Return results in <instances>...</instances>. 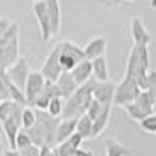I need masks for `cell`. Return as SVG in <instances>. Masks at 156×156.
<instances>
[{"label": "cell", "mask_w": 156, "mask_h": 156, "mask_svg": "<svg viewBox=\"0 0 156 156\" xmlns=\"http://www.w3.org/2000/svg\"><path fill=\"white\" fill-rule=\"evenodd\" d=\"M20 58V23L12 21L7 34L0 39V67L9 70Z\"/></svg>", "instance_id": "1"}, {"label": "cell", "mask_w": 156, "mask_h": 156, "mask_svg": "<svg viewBox=\"0 0 156 156\" xmlns=\"http://www.w3.org/2000/svg\"><path fill=\"white\" fill-rule=\"evenodd\" d=\"M91 102H93V81H90L88 84L79 86L77 91L65 102L62 118L63 119H79L81 116L86 114Z\"/></svg>", "instance_id": "2"}, {"label": "cell", "mask_w": 156, "mask_h": 156, "mask_svg": "<svg viewBox=\"0 0 156 156\" xmlns=\"http://www.w3.org/2000/svg\"><path fill=\"white\" fill-rule=\"evenodd\" d=\"M86 60L84 49L79 48L77 44L70 42V41H63L62 42V55H60V67L63 72H72L79 63H83Z\"/></svg>", "instance_id": "3"}, {"label": "cell", "mask_w": 156, "mask_h": 156, "mask_svg": "<svg viewBox=\"0 0 156 156\" xmlns=\"http://www.w3.org/2000/svg\"><path fill=\"white\" fill-rule=\"evenodd\" d=\"M140 88L137 86L135 79H128V77H123L119 84L116 86V95H114V105L118 107H125L133 104L137 97L140 95Z\"/></svg>", "instance_id": "4"}, {"label": "cell", "mask_w": 156, "mask_h": 156, "mask_svg": "<svg viewBox=\"0 0 156 156\" xmlns=\"http://www.w3.org/2000/svg\"><path fill=\"white\" fill-rule=\"evenodd\" d=\"M60 55H62V42H58L49 51V55H48L46 62L42 63V69H41V74L44 76V79L48 83H53V84H56L60 76L63 74L62 67H60Z\"/></svg>", "instance_id": "5"}, {"label": "cell", "mask_w": 156, "mask_h": 156, "mask_svg": "<svg viewBox=\"0 0 156 156\" xmlns=\"http://www.w3.org/2000/svg\"><path fill=\"white\" fill-rule=\"evenodd\" d=\"M32 11L39 25V32L44 42H49L53 39L51 34V23H49V12H48V0H37L32 4Z\"/></svg>", "instance_id": "6"}, {"label": "cell", "mask_w": 156, "mask_h": 156, "mask_svg": "<svg viewBox=\"0 0 156 156\" xmlns=\"http://www.w3.org/2000/svg\"><path fill=\"white\" fill-rule=\"evenodd\" d=\"M30 74H32V70H30L28 62L21 56L7 70V77H9V81H11L12 84H16L21 91H25V88H27V81H28Z\"/></svg>", "instance_id": "7"}, {"label": "cell", "mask_w": 156, "mask_h": 156, "mask_svg": "<svg viewBox=\"0 0 156 156\" xmlns=\"http://www.w3.org/2000/svg\"><path fill=\"white\" fill-rule=\"evenodd\" d=\"M116 83L107 81V83H97L93 79V98L104 107L114 105V95H116Z\"/></svg>", "instance_id": "8"}, {"label": "cell", "mask_w": 156, "mask_h": 156, "mask_svg": "<svg viewBox=\"0 0 156 156\" xmlns=\"http://www.w3.org/2000/svg\"><path fill=\"white\" fill-rule=\"evenodd\" d=\"M48 81L44 79V76L41 72H32L28 81H27V88H25V97L28 102V107L35 104V100L42 95V91L46 90Z\"/></svg>", "instance_id": "9"}, {"label": "cell", "mask_w": 156, "mask_h": 156, "mask_svg": "<svg viewBox=\"0 0 156 156\" xmlns=\"http://www.w3.org/2000/svg\"><path fill=\"white\" fill-rule=\"evenodd\" d=\"M130 34H132V39H133V46H147L151 42V34L147 32L146 25L140 18L133 16L132 21H130Z\"/></svg>", "instance_id": "10"}, {"label": "cell", "mask_w": 156, "mask_h": 156, "mask_svg": "<svg viewBox=\"0 0 156 156\" xmlns=\"http://www.w3.org/2000/svg\"><path fill=\"white\" fill-rule=\"evenodd\" d=\"M105 49H107V41H105V37L97 35V37H93L91 41H90V42L84 46V56H86V60L93 62V60H97V58L104 56Z\"/></svg>", "instance_id": "11"}, {"label": "cell", "mask_w": 156, "mask_h": 156, "mask_svg": "<svg viewBox=\"0 0 156 156\" xmlns=\"http://www.w3.org/2000/svg\"><path fill=\"white\" fill-rule=\"evenodd\" d=\"M56 86H58V91H60V97L65 100H69L79 90V84L76 83V79H74V76L70 72H63L60 76V79H58Z\"/></svg>", "instance_id": "12"}, {"label": "cell", "mask_w": 156, "mask_h": 156, "mask_svg": "<svg viewBox=\"0 0 156 156\" xmlns=\"http://www.w3.org/2000/svg\"><path fill=\"white\" fill-rule=\"evenodd\" d=\"M48 12H49L51 34L53 37H56L62 30V7L58 0H48Z\"/></svg>", "instance_id": "13"}, {"label": "cell", "mask_w": 156, "mask_h": 156, "mask_svg": "<svg viewBox=\"0 0 156 156\" xmlns=\"http://www.w3.org/2000/svg\"><path fill=\"white\" fill-rule=\"evenodd\" d=\"M77 132V119H62L56 130V146L63 144Z\"/></svg>", "instance_id": "14"}, {"label": "cell", "mask_w": 156, "mask_h": 156, "mask_svg": "<svg viewBox=\"0 0 156 156\" xmlns=\"http://www.w3.org/2000/svg\"><path fill=\"white\" fill-rule=\"evenodd\" d=\"M72 76H74V79H76V83H77L79 86H84L90 83V79H91L93 76V65L90 60H84L83 63H79L74 70L70 72Z\"/></svg>", "instance_id": "15"}, {"label": "cell", "mask_w": 156, "mask_h": 156, "mask_svg": "<svg viewBox=\"0 0 156 156\" xmlns=\"http://www.w3.org/2000/svg\"><path fill=\"white\" fill-rule=\"evenodd\" d=\"M2 126H4V132H5V137H7L11 151H16V139H18V133L21 132V126H20L12 118H9L7 121H4Z\"/></svg>", "instance_id": "16"}, {"label": "cell", "mask_w": 156, "mask_h": 156, "mask_svg": "<svg viewBox=\"0 0 156 156\" xmlns=\"http://www.w3.org/2000/svg\"><path fill=\"white\" fill-rule=\"evenodd\" d=\"M93 65V77L97 83H107L109 81V69H107V58L100 56L91 62Z\"/></svg>", "instance_id": "17"}, {"label": "cell", "mask_w": 156, "mask_h": 156, "mask_svg": "<svg viewBox=\"0 0 156 156\" xmlns=\"http://www.w3.org/2000/svg\"><path fill=\"white\" fill-rule=\"evenodd\" d=\"M111 109L112 107H104L102 112L97 119L93 121V139H97L105 132L107 125H109V119H111Z\"/></svg>", "instance_id": "18"}, {"label": "cell", "mask_w": 156, "mask_h": 156, "mask_svg": "<svg viewBox=\"0 0 156 156\" xmlns=\"http://www.w3.org/2000/svg\"><path fill=\"white\" fill-rule=\"evenodd\" d=\"M135 104L140 107L144 112L147 114V116H153V114H156V105H154V98H153V95H151V91H142L139 97H137V100H135Z\"/></svg>", "instance_id": "19"}, {"label": "cell", "mask_w": 156, "mask_h": 156, "mask_svg": "<svg viewBox=\"0 0 156 156\" xmlns=\"http://www.w3.org/2000/svg\"><path fill=\"white\" fill-rule=\"evenodd\" d=\"M77 135H81L83 139H93V121L88 118V116H81L77 119Z\"/></svg>", "instance_id": "20"}, {"label": "cell", "mask_w": 156, "mask_h": 156, "mask_svg": "<svg viewBox=\"0 0 156 156\" xmlns=\"http://www.w3.org/2000/svg\"><path fill=\"white\" fill-rule=\"evenodd\" d=\"M130 147L119 144L118 140H107L105 142V154L107 156H130Z\"/></svg>", "instance_id": "21"}, {"label": "cell", "mask_w": 156, "mask_h": 156, "mask_svg": "<svg viewBox=\"0 0 156 156\" xmlns=\"http://www.w3.org/2000/svg\"><path fill=\"white\" fill-rule=\"evenodd\" d=\"M37 123V114L32 107H25V112H23V118H21V128L25 132H28L30 128H34Z\"/></svg>", "instance_id": "22"}, {"label": "cell", "mask_w": 156, "mask_h": 156, "mask_svg": "<svg viewBox=\"0 0 156 156\" xmlns=\"http://www.w3.org/2000/svg\"><path fill=\"white\" fill-rule=\"evenodd\" d=\"M125 112L128 114V118H130V119H133V121H137V123H142V121L146 119V118H149L147 114L144 112V111H142L140 107L137 105V104H130V105H126L125 107Z\"/></svg>", "instance_id": "23"}, {"label": "cell", "mask_w": 156, "mask_h": 156, "mask_svg": "<svg viewBox=\"0 0 156 156\" xmlns=\"http://www.w3.org/2000/svg\"><path fill=\"white\" fill-rule=\"evenodd\" d=\"M63 109H65V102H63V98H60V97H58V98L51 100L49 107H48V114L58 119V118L63 114Z\"/></svg>", "instance_id": "24"}, {"label": "cell", "mask_w": 156, "mask_h": 156, "mask_svg": "<svg viewBox=\"0 0 156 156\" xmlns=\"http://www.w3.org/2000/svg\"><path fill=\"white\" fill-rule=\"evenodd\" d=\"M30 146H34V142L30 139V135L21 130L20 133H18V139H16V151H25V149H28Z\"/></svg>", "instance_id": "25"}, {"label": "cell", "mask_w": 156, "mask_h": 156, "mask_svg": "<svg viewBox=\"0 0 156 156\" xmlns=\"http://www.w3.org/2000/svg\"><path fill=\"white\" fill-rule=\"evenodd\" d=\"M102 109H104V105H100L97 100L93 98V102L90 104V107H88V111H86V116L90 118L91 121H95L97 118L100 116V112H102Z\"/></svg>", "instance_id": "26"}, {"label": "cell", "mask_w": 156, "mask_h": 156, "mask_svg": "<svg viewBox=\"0 0 156 156\" xmlns=\"http://www.w3.org/2000/svg\"><path fill=\"white\" fill-rule=\"evenodd\" d=\"M11 111H12V100H5L0 104V123H4L11 118Z\"/></svg>", "instance_id": "27"}, {"label": "cell", "mask_w": 156, "mask_h": 156, "mask_svg": "<svg viewBox=\"0 0 156 156\" xmlns=\"http://www.w3.org/2000/svg\"><path fill=\"white\" fill-rule=\"evenodd\" d=\"M140 128L144 130V132H147V133H154L156 135V114L146 118V119L140 123Z\"/></svg>", "instance_id": "28"}, {"label": "cell", "mask_w": 156, "mask_h": 156, "mask_svg": "<svg viewBox=\"0 0 156 156\" xmlns=\"http://www.w3.org/2000/svg\"><path fill=\"white\" fill-rule=\"evenodd\" d=\"M11 20L9 18H5V16H0V39L7 34V30H9V27H11Z\"/></svg>", "instance_id": "29"}, {"label": "cell", "mask_w": 156, "mask_h": 156, "mask_svg": "<svg viewBox=\"0 0 156 156\" xmlns=\"http://www.w3.org/2000/svg\"><path fill=\"white\" fill-rule=\"evenodd\" d=\"M147 90H156V70L149 69L147 72Z\"/></svg>", "instance_id": "30"}, {"label": "cell", "mask_w": 156, "mask_h": 156, "mask_svg": "<svg viewBox=\"0 0 156 156\" xmlns=\"http://www.w3.org/2000/svg\"><path fill=\"white\" fill-rule=\"evenodd\" d=\"M20 154L21 156H41V147H37V146H30L28 149L20 151Z\"/></svg>", "instance_id": "31"}, {"label": "cell", "mask_w": 156, "mask_h": 156, "mask_svg": "<svg viewBox=\"0 0 156 156\" xmlns=\"http://www.w3.org/2000/svg\"><path fill=\"white\" fill-rule=\"evenodd\" d=\"M41 156H53V149L51 147H41Z\"/></svg>", "instance_id": "32"}, {"label": "cell", "mask_w": 156, "mask_h": 156, "mask_svg": "<svg viewBox=\"0 0 156 156\" xmlns=\"http://www.w3.org/2000/svg\"><path fill=\"white\" fill-rule=\"evenodd\" d=\"M4 156H21V154H20V151H11V149H9V151L4 153Z\"/></svg>", "instance_id": "33"}, {"label": "cell", "mask_w": 156, "mask_h": 156, "mask_svg": "<svg viewBox=\"0 0 156 156\" xmlns=\"http://www.w3.org/2000/svg\"><path fill=\"white\" fill-rule=\"evenodd\" d=\"M151 95H153V98H154V105H156V90H149Z\"/></svg>", "instance_id": "34"}]
</instances>
